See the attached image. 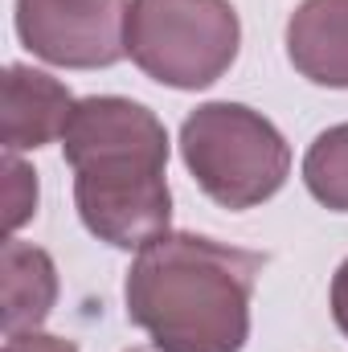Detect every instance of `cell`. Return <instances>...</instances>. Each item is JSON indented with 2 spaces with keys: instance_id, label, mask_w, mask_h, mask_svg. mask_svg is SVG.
<instances>
[{
  "instance_id": "obj_1",
  "label": "cell",
  "mask_w": 348,
  "mask_h": 352,
  "mask_svg": "<svg viewBox=\"0 0 348 352\" xmlns=\"http://www.w3.org/2000/svg\"><path fill=\"white\" fill-rule=\"evenodd\" d=\"M62 148L78 173L74 201L94 238L119 250H144L168 234V131L148 107L115 94L83 98L66 123Z\"/></svg>"
},
{
  "instance_id": "obj_2",
  "label": "cell",
  "mask_w": 348,
  "mask_h": 352,
  "mask_svg": "<svg viewBox=\"0 0 348 352\" xmlns=\"http://www.w3.org/2000/svg\"><path fill=\"white\" fill-rule=\"evenodd\" d=\"M262 263L197 234H160L127 270V320L160 352H242Z\"/></svg>"
},
{
  "instance_id": "obj_3",
  "label": "cell",
  "mask_w": 348,
  "mask_h": 352,
  "mask_svg": "<svg viewBox=\"0 0 348 352\" xmlns=\"http://www.w3.org/2000/svg\"><path fill=\"white\" fill-rule=\"evenodd\" d=\"M180 156L221 209L270 201L291 173V148L270 119L242 102H205L180 127Z\"/></svg>"
},
{
  "instance_id": "obj_4",
  "label": "cell",
  "mask_w": 348,
  "mask_h": 352,
  "mask_svg": "<svg viewBox=\"0 0 348 352\" xmlns=\"http://www.w3.org/2000/svg\"><path fill=\"white\" fill-rule=\"evenodd\" d=\"M238 45L242 25L230 0H131L127 8V54L164 87H213Z\"/></svg>"
},
{
  "instance_id": "obj_5",
  "label": "cell",
  "mask_w": 348,
  "mask_h": 352,
  "mask_svg": "<svg viewBox=\"0 0 348 352\" xmlns=\"http://www.w3.org/2000/svg\"><path fill=\"white\" fill-rule=\"evenodd\" d=\"M127 0H17V33L54 66H115L127 54Z\"/></svg>"
},
{
  "instance_id": "obj_6",
  "label": "cell",
  "mask_w": 348,
  "mask_h": 352,
  "mask_svg": "<svg viewBox=\"0 0 348 352\" xmlns=\"http://www.w3.org/2000/svg\"><path fill=\"white\" fill-rule=\"evenodd\" d=\"M74 94L58 78L29 70V66H8L0 82V140L4 152H29L41 144H54L66 135V123L74 115Z\"/></svg>"
},
{
  "instance_id": "obj_7",
  "label": "cell",
  "mask_w": 348,
  "mask_h": 352,
  "mask_svg": "<svg viewBox=\"0 0 348 352\" xmlns=\"http://www.w3.org/2000/svg\"><path fill=\"white\" fill-rule=\"evenodd\" d=\"M287 58L307 82L348 90V0H303L287 21Z\"/></svg>"
},
{
  "instance_id": "obj_8",
  "label": "cell",
  "mask_w": 348,
  "mask_h": 352,
  "mask_svg": "<svg viewBox=\"0 0 348 352\" xmlns=\"http://www.w3.org/2000/svg\"><path fill=\"white\" fill-rule=\"evenodd\" d=\"M58 299V270L45 250L4 238L0 246V324L4 336L37 332Z\"/></svg>"
},
{
  "instance_id": "obj_9",
  "label": "cell",
  "mask_w": 348,
  "mask_h": 352,
  "mask_svg": "<svg viewBox=\"0 0 348 352\" xmlns=\"http://www.w3.org/2000/svg\"><path fill=\"white\" fill-rule=\"evenodd\" d=\"M303 180L320 205L348 213V123L316 135V144L303 156Z\"/></svg>"
},
{
  "instance_id": "obj_10",
  "label": "cell",
  "mask_w": 348,
  "mask_h": 352,
  "mask_svg": "<svg viewBox=\"0 0 348 352\" xmlns=\"http://www.w3.org/2000/svg\"><path fill=\"white\" fill-rule=\"evenodd\" d=\"M33 209H37V176L8 152L4 156V230L12 234L17 226H25Z\"/></svg>"
},
{
  "instance_id": "obj_11",
  "label": "cell",
  "mask_w": 348,
  "mask_h": 352,
  "mask_svg": "<svg viewBox=\"0 0 348 352\" xmlns=\"http://www.w3.org/2000/svg\"><path fill=\"white\" fill-rule=\"evenodd\" d=\"M4 352H78L74 340H62V336H41V332H25V336H8Z\"/></svg>"
},
{
  "instance_id": "obj_12",
  "label": "cell",
  "mask_w": 348,
  "mask_h": 352,
  "mask_svg": "<svg viewBox=\"0 0 348 352\" xmlns=\"http://www.w3.org/2000/svg\"><path fill=\"white\" fill-rule=\"evenodd\" d=\"M332 316H336V328L348 336V258L332 278Z\"/></svg>"
},
{
  "instance_id": "obj_13",
  "label": "cell",
  "mask_w": 348,
  "mask_h": 352,
  "mask_svg": "<svg viewBox=\"0 0 348 352\" xmlns=\"http://www.w3.org/2000/svg\"><path fill=\"white\" fill-rule=\"evenodd\" d=\"M131 352H152V349H131ZM156 352H160V349H156Z\"/></svg>"
}]
</instances>
